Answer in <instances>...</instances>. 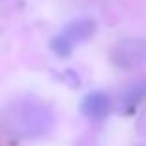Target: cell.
Returning a JSON list of instances; mask_svg holds the SVG:
<instances>
[{
  "mask_svg": "<svg viewBox=\"0 0 146 146\" xmlns=\"http://www.w3.org/2000/svg\"><path fill=\"white\" fill-rule=\"evenodd\" d=\"M111 102L106 93H91L82 102V113L89 118H104L109 113Z\"/></svg>",
  "mask_w": 146,
  "mask_h": 146,
  "instance_id": "cell-4",
  "label": "cell"
},
{
  "mask_svg": "<svg viewBox=\"0 0 146 146\" xmlns=\"http://www.w3.org/2000/svg\"><path fill=\"white\" fill-rule=\"evenodd\" d=\"M94 32V22L91 19H80L74 21L72 24H68L57 37H54L50 48L61 57H67L72 52V48L76 44L83 43L85 39H89Z\"/></svg>",
  "mask_w": 146,
  "mask_h": 146,
  "instance_id": "cell-2",
  "label": "cell"
},
{
  "mask_svg": "<svg viewBox=\"0 0 146 146\" xmlns=\"http://www.w3.org/2000/svg\"><path fill=\"white\" fill-rule=\"evenodd\" d=\"M52 126V115L44 107L35 104H24L19 106L17 115H13V128L17 133L26 137L43 135Z\"/></svg>",
  "mask_w": 146,
  "mask_h": 146,
  "instance_id": "cell-1",
  "label": "cell"
},
{
  "mask_svg": "<svg viewBox=\"0 0 146 146\" xmlns=\"http://www.w3.org/2000/svg\"><path fill=\"white\" fill-rule=\"evenodd\" d=\"M144 96H146V78L131 83V87H129L124 93V96H122V102H124L126 106H133V104H137L139 100H143Z\"/></svg>",
  "mask_w": 146,
  "mask_h": 146,
  "instance_id": "cell-5",
  "label": "cell"
},
{
  "mask_svg": "<svg viewBox=\"0 0 146 146\" xmlns=\"http://www.w3.org/2000/svg\"><path fill=\"white\" fill-rule=\"evenodd\" d=\"M113 59L118 67L131 68L146 61V43L141 39H126L117 44L113 52Z\"/></svg>",
  "mask_w": 146,
  "mask_h": 146,
  "instance_id": "cell-3",
  "label": "cell"
}]
</instances>
